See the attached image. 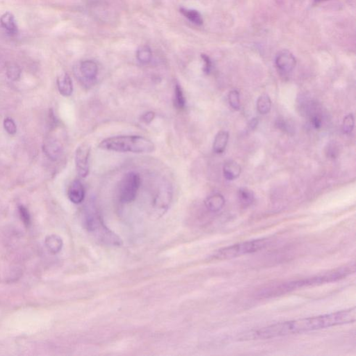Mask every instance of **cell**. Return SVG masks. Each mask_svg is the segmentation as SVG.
Wrapping results in <instances>:
<instances>
[{
	"label": "cell",
	"mask_w": 356,
	"mask_h": 356,
	"mask_svg": "<svg viewBox=\"0 0 356 356\" xmlns=\"http://www.w3.org/2000/svg\"><path fill=\"white\" fill-rule=\"evenodd\" d=\"M356 309L354 307L348 310L338 311L326 315L280 322L252 332L251 334L249 335V338L253 339H265L290 335L300 334L307 332L354 323L356 322Z\"/></svg>",
	"instance_id": "6da1fadb"
},
{
	"label": "cell",
	"mask_w": 356,
	"mask_h": 356,
	"mask_svg": "<svg viewBox=\"0 0 356 356\" xmlns=\"http://www.w3.org/2000/svg\"><path fill=\"white\" fill-rule=\"evenodd\" d=\"M355 272V266L341 267L340 269L332 271L323 275L312 278H305V279L296 280V281L289 282L275 286L274 288H269L261 293V296L264 297H271L285 294L289 291H293L300 288H307V287L315 286V285L324 284V283H331L346 278L348 275Z\"/></svg>",
	"instance_id": "7a4b0ae2"
},
{
	"label": "cell",
	"mask_w": 356,
	"mask_h": 356,
	"mask_svg": "<svg viewBox=\"0 0 356 356\" xmlns=\"http://www.w3.org/2000/svg\"><path fill=\"white\" fill-rule=\"evenodd\" d=\"M98 148L119 153H151L155 151V146L151 140L136 135L107 138L100 143Z\"/></svg>",
	"instance_id": "3957f363"
},
{
	"label": "cell",
	"mask_w": 356,
	"mask_h": 356,
	"mask_svg": "<svg viewBox=\"0 0 356 356\" xmlns=\"http://www.w3.org/2000/svg\"><path fill=\"white\" fill-rule=\"evenodd\" d=\"M269 240L254 239L226 246L216 251L212 257L214 260H224L235 258L244 254H254L268 246Z\"/></svg>",
	"instance_id": "277c9868"
},
{
	"label": "cell",
	"mask_w": 356,
	"mask_h": 356,
	"mask_svg": "<svg viewBox=\"0 0 356 356\" xmlns=\"http://www.w3.org/2000/svg\"><path fill=\"white\" fill-rule=\"evenodd\" d=\"M141 185V178L138 173L130 172L124 175L119 186V197L123 203H130L136 199Z\"/></svg>",
	"instance_id": "5b68a950"
},
{
	"label": "cell",
	"mask_w": 356,
	"mask_h": 356,
	"mask_svg": "<svg viewBox=\"0 0 356 356\" xmlns=\"http://www.w3.org/2000/svg\"><path fill=\"white\" fill-rule=\"evenodd\" d=\"M91 147L88 143L80 145L75 152V164L77 174L82 178H85L89 173V157Z\"/></svg>",
	"instance_id": "8992f818"
},
{
	"label": "cell",
	"mask_w": 356,
	"mask_h": 356,
	"mask_svg": "<svg viewBox=\"0 0 356 356\" xmlns=\"http://www.w3.org/2000/svg\"><path fill=\"white\" fill-rule=\"evenodd\" d=\"M296 61L290 51H283L275 58V66L280 73L287 75L292 72L296 67Z\"/></svg>",
	"instance_id": "52a82bcc"
},
{
	"label": "cell",
	"mask_w": 356,
	"mask_h": 356,
	"mask_svg": "<svg viewBox=\"0 0 356 356\" xmlns=\"http://www.w3.org/2000/svg\"><path fill=\"white\" fill-rule=\"evenodd\" d=\"M43 150L47 157L54 162L58 160L62 154V146L56 138H46L43 143Z\"/></svg>",
	"instance_id": "ba28073f"
},
{
	"label": "cell",
	"mask_w": 356,
	"mask_h": 356,
	"mask_svg": "<svg viewBox=\"0 0 356 356\" xmlns=\"http://www.w3.org/2000/svg\"><path fill=\"white\" fill-rule=\"evenodd\" d=\"M69 199L75 204H80L85 198V189L80 180L72 182L68 192Z\"/></svg>",
	"instance_id": "9c48e42d"
},
{
	"label": "cell",
	"mask_w": 356,
	"mask_h": 356,
	"mask_svg": "<svg viewBox=\"0 0 356 356\" xmlns=\"http://www.w3.org/2000/svg\"><path fill=\"white\" fill-rule=\"evenodd\" d=\"M80 72L84 80L87 82L96 80L98 75V68L96 63L91 60L82 61L80 67Z\"/></svg>",
	"instance_id": "30bf717a"
},
{
	"label": "cell",
	"mask_w": 356,
	"mask_h": 356,
	"mask_svg": "<svg viewBox=\"0 0 356 356\" xmlns=\"http://www.w3.org/2000/svg\"><path fill=\"white\" fill-rule=\"evenodd\" d=\"M58 89L59 93L63 96L69 97L71 96L72 92H73V85L70 75L67 72L61 74L57 77Z\"/></svg>",
	"instance_id": "8fae6325"
},
{
	"label": "cell",
	"mask_w": 356,
	"mask_h": 356,
	"mask_svg": "<svg viewBox=\"0 0 356 356\" xmlns=\"http://www.w3.org/2000/svg\"><path fill=\"white\" fill-rule=\"evenodd\" d=\"M0 25L9 34L14 36L18 34V27H17L15 16L9 11L4 13L0 17Z\"/></svg>",
	"instance_id": "7c38bea8"
},
{
	"label": "cell",
	"mask_w": 356,
	"mask_h": 356,
	"mask_svg": "<svg viewBox=\"0 0 356 356\" xmlns=\"http://www.w3.org/2000/svg\"><path fill=\"white\" fill-rule=\"evenodd\" d=\"M225 199L220 193H214L207 197L204 201L205 207L212 212H217L223 209L225 205Z\"/></svg>",
	"instance_id": "4fadbf2b"
},
{
	"label": "cell",
	"mask_w": 356,
	"mask_h": 356,
	"mask_svg": "<svg viewBox=\"0 0 356 356\" xmlns=\"http://www.w3.org/2000/svg\"><path fill=\"white\" fill-rule=\"evenodd\" d=\"M241 171V167L235 161H228L224 164L223 172L226 180H235L239 176Z\"/></svg>",
	"instance_id": "5bb4252c"
},
{
	"label": "cell",
	"mask_w": 356,
	"mask_h": 356,
	"mask_svg": "<svg viewBox=\"0 0 356 356\" xmlns=\"http://www.w3.org/2000/svg\"><path fill=\"white\" fill-rule=\"evenodd\" d=\"M229 140V133L226 131H220L217 134L213 144L214 152L222 154L225 151Z\"/></svg>",
	"instance_id": "9a60e30c"
},
{
	"label": "cell",
	"mask_w": 356,
	"mask_h": 356,
	"mask_svg": "<svg viewBox=\"0 0 356 356\" xmlns=\"http://www.w3.org/2000/svg\"><path fill=\"white\" fill-rule=\"evenodd\" d=\"M46 246L48 251L52 254H57L61 251L63 248V240L60 237L56 235H51L47 237L46 239Z\"/></svg>",
	"instance_id": "2e32d148"
},
{
	"label": "cell",
	"mask_w": 356,
	"mask_h": 356,
	"mask_svg": "<svg viewBox=\"0 0 356 356\" xmlns=\"http://www.w3.org/2000/svg\"><path fill=\"white\" fill-rule=\"evenodd\" d=\"M238 199L241 205L248 207L254 203V193L247 188H241L238 191Z\"/></svg>",
	"instance_id": "e0dca14e"
},
{
	"label": "cell",
	"mask_w": 356,
	"mask_h": 356,
	"mask_svg": "<svg viewBox=\"0 0 356 356\" xmlns=\"http://www.w3.org/2000/svg\"><path fill=\"white\" fill-rule=\"evenodd\" d=\"M180 12L190 22H192L195 25H201L203 23L202 16H201V14L198 11L181 8L180 9Z\"/></svg>",
	"instance_id": "ac0fdd59"
},
{
	"label": "cell",
	"mask_w": 356,
	"mask_h": 356,
	"mask_svg": "<svg viewBox=\"0 0 356 356\" xmlns=\"http://www.w3.org/2000/svg\"><path fill=\"white\" fill-rule=\"evenodd\" d=\"M271 108V101L269 95L265 93L259 97L257 101V109L260 114H268L270 112Z\"/></svg>",
	"instance_id": "d6986e66"
},
{
	"label": "cell",
	"mask_w": 356,
	"mask_h": 356,
	"mask_svg": "<svg viewBox=\"0 0 356 356\" xmlns=\"http://www.w3.org/2000/svg\"><path fill=\"white\" fill-rule=\"evenodd\" d=\"M152 51L147 46H141L136 51V58L141 64H148L152 59Z\"/></svg>",
	"instance_id": "ffe728a7"
},
{
	"label": "cell",
	"mask_w": 356,
	"mask_h": 356,
	"mask_svg": "<svg viewBox=\"0 0 356 356\" xmlns=\"http://www.w3.org/2000/svg\"><path fill=\"white\" fill-rule=\"evenodd\" d=\"M174 103L175 107L179 109H183L186 104L185 96L182 87L177 84L175 86V94H174Z\"/></svg>",
	"instance_id": "44dd1931"
},
{
	"label": "cell",
	"mask_w": 356,
	"mask_h": 356,
	"mask_svg": "<svg viewBox=\"0 0 356 356\" xmlns=\"http://www.w3.org/2000/svg\"><path fill=\"white\" fill-rule=\"evenodd\" d=\"M6 76L11 81H17L21 75L20 68L16 64H9L6 67Z\"/></svg>",
	"instance_id": "7402d4cb"
},
{
	"label": "cell",
	"mask_w": 356,
	"mask_h": 356,
	"mask_svg": "<svg viewBox=\"0 0 356 356\" xmlns=\"http://www.w3.org/2000/svg\"><path fill=\"white\" fill-rule=\"evenodd\" d=\"M325 153H326V157L329 158V159H336L339 154V145L338 143L334 142V141L328 143L327 145Z\"/></svg>",
	"instance_id": "603a6c76"
},
{
	"label": "cell",
	"mask_w": 356,
	"mask_h": 356,
	"mask_svg": "<svg viewBox=\"0 0 356 356\" xmlns=\"http://www.w3.org/2000/svg\"><path fill=\"white\" fill-rule=\"evenodd\" d=\"M228 101L230 105L235 110H239L240 109V96L239 93L237 90H233L230 92L228 94Z\"/></svg>",
	"instance_id": "cb8c5ba5"
},
{
	"label": "cell",
	"mask_w": 356,
	"mask_h": 356,
	"mask_svg": "<svg viewBox=\"0 0 356 356\" xmlns=\"http://www.w3.org/2000/svg\"><path fill=\"white\" fill-rule=\"evenodd\" d=\"M354 124H355V120L354 117L352 114H349L344 118V121H343V132L346 135H349L354 130Z\"/></svg>",
	"instance_id": "d4e9b609"
},
{
	"label": "cell",
	"mask_w": 356,
	"mask_h": 356,
	"mask_svg": "<svg viewBox=\"0 0 356 356\" xmlns=\"http://www.w3.org/2000/svg\"><path fill=\"white\" fill-rule=\"evenodd\" d=\"M19 214H20V217L22 219V222L25 224L26 226L29 227L31 224V216L30 212H29L28 209L26 208L25 206L20 205L18 207Z\"/></svg>",
	"instance_id": "484cf974"
},
{
	"label": "cell",
	"mask_w": 356,
	"mask_h": 356,
	"mask_svg": "<svg viewBox=\"0 0 356 356\" xmlns=\"http://www.w3.org/2000/svg\"><path fill=\"white\" fill-rule=\"evenodd\" d=\"M4 127L6 133L11 135H15L16 132H17V127H16L15 122L11 118H6L4 119Z\"/></svg>",
	"instance_id": "4316f807"
},
{
	"label": "cell",
	"mask_w": 356,
	"mask_h": 356,
	"mask_svg": "<svg viewBox=\"0 0 356 356\" xmlns=\"http://www.w3.org/2000/svg\"><path fill=\"white\" fill-rule=\"evenodd\" d=\"M310 121L311 123H312V126L315 127L316 129L320 128L321 126H322V119L320 114H318V113H317V114H314V115L311 116Z\"/></svg>",
	"instance_id": "83f0119b"
},
{
	"label": "cell",
	"mask_w": 356,
	"mask_h": 356,
	"mask_svg": "<svg viewBox=\"0 0 356 356\" xmlns=\"http://www.w3.org/2000/svg\"><path fill=\"white\" fill-rule=\"evenodd\" d=\"M201 57H202L204 62L203 71L204 73L209 74L212 70V61H211L209 56L205 55V54H203Z\"/></svg>",
	"instance_id": "f1b7e54d"
},
{
	"label": "cell",
	"mask_w": 356,
	"mask_h": 356,
	"mask_svg": "<svg viewBox=\"0 0 356 356\" xmlns=\"http://www.w3.org/2000/svg\"><path fill=\"white\" fill-rule=\"evenodd\" d=\"M154 117H155V114H154V112H148L143 114L141 116V119L145 123H150V122H152L154 120Z\"/></svg>",
	"instance_id": "f546056e"
},
{
	"label": "cell",
	"mask_w": 356,
	"mask_h": 356,
	"mask_svg": "<svg viewBox=\"0 0 356 356\" xmlns=\"http://www.w3.org/2000/svg\"><path fill=\"white\" fill-rule=\"evenodd\" d=\"M276 126L283 131H288V127H289L288 124L283 119H278L277 120Z\"/></svg>",
	"instance_id": "4dcf8cb0"
},
{
	"label": "cell",
	"mask_w": 356,
	"mask_h": 356,
	"mask_svg": "<svg viewBox=\"0 0 356 356\" xmlns=\"http://www.w3.org/2000/svg\"><path fill=\"white\" fill-rule=\"evenodd\" d=\"M257 125H258V119H257V118H254V119H251V121L249 123V130H254L257 127Z\"/></svg>",
	"instance_id": "1f68e13d"
},
{
	"label": "cell",
	"mask_w": 356,
	"mask_h": 356,
	"mask_svg": "<svg viewBox=\"0 0 356 356\" xmlns=\"http://www.w3.org/2000/svg\"><path fill=\"white\" fill-rule=\"evenodd\" d=\"M328 1V0H314L315 4H320V3L323 2V1Z\"/></svg>",
	"instance_id": "d6a6232c"
}]
</instances>
